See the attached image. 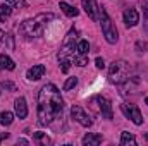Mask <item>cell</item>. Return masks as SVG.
<instances>
[{
    "label": "cell",
    "instance_id": "obj_26",
    "mask_svg": "<svg viewBox=\"0 0 148 146\" xmlns=\"http://www.w3.org/2000/svg\"><path fill=\"white\" fill-rule=\"evenodd\" d=\"M136 48H138V52H147L148 43L147 41H136Z\"/></svg>",
    "mask_w": 148,
    "mask_h": 146
},
{
    "label": "cell",
    "instance_id": "obj_22",
    "mask_svg": "<svg viewBox=\"0 0 148 146\" xmlns=\"http://www.w3.org/2000/svg\"><path fill=\"white\" fill-rule=\"evenodd\" d=\"M76 84H77V77H69L66 83H64V91H71L73 88H76Z\"/></svg>",
    "mask_w": 148,
    "mask_h": 146
},
{
    "label": "cell",
    "instance_id": "obj_5",
    "mask_svg": "<svg viewBox=\"0 0 148 146\" xmlns=\"http://www.w3.org/2000/svg\"><path fill=\"white\" fill-rule=\"evenodd\" d=\"M98 19H100V24H102V33H103V36H105V40H107V43L115 45V43H117V40H119V33H117L115 24L112 23L110 16L107 14V10H105L103 7L100 9Z\"/></svg>",
    "mask_w": 148,
    "mask_h": 146
},
{
    "label": "cell",
    "instance_id": "obj_12",
    "mask_svg": "<svg viewBox=\"0 0 148 146\" xmlns=\"http://www.w3.org/2000/svg\"><path fill=\"white\" fill-rule=\"evenodd\" d=\"M43 74H45V65H43V64H38V65H33V67L26 72V77H28L29 81H38V79L43 77Z\"/></svg>",
    "mask_w": 148,
    "mask_h": 146
},
{
    "label": "cell",
    "instance_id": "obj_21",
    "mask_svg": "<svg viewBox=\"0 0 148 146\" xmlns=\"http://www.w3.org/2000/svg\"><path fill=\"white\" fill-rule=\"evenodd\" d=\"M7 3L10 7H16V9H26L28 7V2L26 0H7Z\"/></svg>",
    "mask_w": 148,
    "mask_h": 146
},
{
    "label": "cell",
    "instance_id": "obj_19",
    "mask_svg": "<svg viewBox=\"0 0 148 146\" xmlns=\"http://www.w3.org/2000/svg\"><path fill=\"white\" fill-rule=\"evenodd\" d=\"M10 14H12V7H10L9 3L0 5V23H2V21H5Z\"/></svg>",
    "mask_w": 148,
    "mask_h": 146
},
{
    "label": "cell",
    "instance_id": "obj_15",
    "mask_svg": "<svg viewBox=\"0 0 148 146\" xmlns=\"http://www.w3.org/2000/svg\"><path fill=\"white\" fill-rule=\"evenodd\" d=\"M121 145L122 146H136V138H134V134L124 131V132L121 134Z\"/></svg>",
    "mask_w": 148,
    "mask_h": 146
},
{
    "label": "cell",
    "instance_id": "obj_14",
    "mask_svg": "<svg viewBox=\"0 0 148 146\" xmlns=\"http://www.w3.org/2000/svg\"><path fill=\"white\" fill-rule=\"evenodd\" d=\"M14 71L16 69V64H14V60L10 59V57H7L5 53L3 55H0V71Z\"/></svg>",
    "mask_w": 148,
    "mask_h": 146
},
{
    "label": "cell",
    "instance_id": "obj_3",
    "mask_svg": "<svg viewBox=\"0 0 148 146\" xmlns=\"http://www.w3.org/2000/svg\"><path fill=\"white\" fill-rule=\"evenodd\" d=\"M129 79V64L126 60H114L109 67V81L112 84H124Z\"/></svg>",
    "mask_w": 148,
    "mask_h": 146
},
{
    "label": "cell",
    "instance_id": "obj_16",
    "mask_svg": "<svg viewBox=\"0 0 148 146\" xmlns=\"http://www.w3.org/2000/svg\"><path fill=\"white\" fill-rule=\"evenodd\" d=\"M59 7L62 9V12H64L67 17H76V16L79 14V10H77L76 7H73V5H69L67 2H60V3H59Z\"/></svg>",
    "mask_w": 148,
    "mask_h": 146
},
{
    "label": "cell",
    "instance_id": "obj_4",
    "mask_svg": "<svg viewBox=\"0 0 148 146\" xmlns=\"http://www.w3.org/2000/svg\"><path fill=\"white\" fill-rule=\"evenodd\" d=\"M88 105H90V110H91V112H95L97 115H102V119H109V120H110L112 117H114L110 100L105 98V96H102V95L91 96L90 102H88Z\"/></svg>",
    "mask_w": 148,
    "mask_h": 146
},
{
    "label": "cell",
    "instance_id": "obj_13",
    "mask_svg": "<svg viewBox=\"0 0 148 146\" xmlns=\"http://www.w3.org/2000/svg\"><path fill=\"white\" fill-rule=\"evenodd\" d=\"M102 136L100 134H91V132H88L86 136H83V139H81V143L84 146H97L102 143Z\"/></svg>",
    "mask_w": 148,
    "mask_h": 146
},
{
    "label": "cell",
    "instance_id": "obj_31",
    "mask_svg": "<svg viewBox=\"0 0 148 146\" xmlns=\"http://www.w3.org/2000/svg\"><path fill=\"white\" fill-rule=\"evenodd\" d=\"M145 103H147V105H148V96H147V98H145Z\"/></svg>",
    "mask_w": 148,
    "mask_h": 146
},
{
    "label": "cell",
    "instance_id": "obj_2",
    "mask_svg": "<svg viewBox=\"0 0 148 146\" xmlns=\"http://www.w3.org/2000/svg\"><path fill=\"white\" fill-rule=\"evenodd\" d=\"M53 21V14L52 12H43V14H38L31 19H26L21 26H19V31L28 38H38L43 35V31L47 29V24Z\"/></svg>",
    "mask_w": 148,
    "mask_h": 146
},
{
    "label": "cell",
    "instance_id": "obj_20",
    "mask_svg": "<svg viewBox=\"0 0 148 146\" xmlns=\"http://www.w3.org/2000/svg\"><path fill=\"white\" fill-rule=\"evenodd\" d=\"M76 50H77V53H84V55H88V52H90V43H88L86 40H81V41H77Z\"/></svg>",
    "mask_w": 148,
    "mask_h": 146
},
{
    "label": "cell",
    "instance_id": "obj_18",
    "mask_svg": "<svg viewBox=\"0 0 148 146\" xmlns=\"http://www.w3.org/2000/svg\"><path fill=\"white\" fill-rule=\"evenodd\" d=\"M86 64H88V55H84V53H76L74 55V65L84 67Z\"/></svg>",
    "mask_w": 148,
    "mask_h": 146
},
{
    "label": "cell",
    "instance_id": "obj_6",
    "mask_svg": "<svg viewBox=\"0 0 148 146\" xmlns=\"http://www.w3.org/2000/svg\"><path fill=\"white\" fill-rule=\"evenodd\" d=\"M76 40H77V31L76 29H71L69 33H67V38H66V41H64V45H62V48L59 50V53H57V59H59V62L62 64V62H66V60H71L74 55H76Z\"/></svg>",
    "mask_w": 148,
    "mask_h": 146
},
{
    "label": "cell",
    "instance_id": "obj_10",
    "mask_svg": "<svg viewBox=\"0 0 148 146\" xmlns=\"http://www.w3.org/2000/svg\"><path fill=\"white\" fill-rule=\"evenodd\" d=\"M124 23L127 28H134L140 23V14L136 9H126L124 10Z\"/></svg>",
    "mask_w": 148,
    "mask_h": 146
},
{
    "label": "cell",
    "instance_id": "obj_29",
    "mask_svg": "<svg viewBox=\"0 0 148 146\" xmlns=\"http://www.w3.org/2000/svg\"><path fill=\"white\" fill-rule=\"evenodd\" d=\"M9 138V132H3V134H0V143L3 141V139H7Z\"/></svg>",
    "mask_w": 148,
    "mask_h": 146
},
{
    "label": "cell",
    "instance_id": "obj_27",
    "mask_svg": "<svg viewBox=\"0 0 148 146\" xmlns=\"http://www.w3.org/2000/svg\"><path fill=\"white\" fill-rule=\"evenodd\" d=\"M95 65H97V69H105V60L102 57H97L95 59Z\"/></svg>",
    "mask_w": 148,
    "mask_h": 146
},
{
    "label": "cell",
    "instance_id": "obj_25",
    "mask_svg": "<svg viewBox=\"0 0 148 146\" xmlns=\"http://www.w3.org/2000/svg\"><path fill=\"white\" fill-rule=\"evenodd\" d=\"M0 86H2L3 89H9V91H16V84H14V83H10V81H3Z\"/></svg>",
    "mask_w": 148,
    "mask_h": 146
},
{
    "label": "cell",
    "instance_id": "obj_23",
    "mask_svg": "<svg viewBox=\"0 0 148 146\" xmlns=\"http://www.w3.org/2000/svg\"><path fill=\"white\" fill-rule=\"evenodd\" d=\"M33 138H35L36 141H41V143H45V145H47V143H52V141H50V139H48V138L43 134V132H35V134H33Z\"/></svg>",
    "mask_w": 148,
    "mask_h": 146
},
{
    "label": "cell",
    "instance_id": "obj_1",
    "mask_svg": "<svg viewBox=\"0 0 148 146\" xmlns=\"http://www.w3.org/2000/svg\"><path fill=\"white\" fill-rule=\"evenodd\" d=\"M64 100L55 84H45L38 93V124L52 126L55 120L62 119Z\"/></svg>",
    "mask_w": 148,
    "mask_h": 146
},
{
    "label": "cell",
    "instance_id": "obj_28",
    "mask_svg": "<svg viewBox=\"0 0 148 146\" xmlns=\"http://www.w3.org/2000/svg\"><path fill=\"white\" fill-rule=\"evenodd\" d=\"M69 67H71V60H66V62H62V72H64V74L69 72Z\"/></svg>",
    "mask_w": 148,
    "mask_h": 146
},
{
    "label": "cell",
    "instance_id": "obj_7",
    "mask_svg": "<svg viewBox=\"0 0 148 146\" xmlns=\"http://www.w3.org/2000/svg\"><path fill=\"white\" fill-rule=\"evenodd\" d=\"M121 110H122V113H124L127 119H131L133 124H136V126H141V124H143V115H141L140 108H138L134 103H122V105H121Z\"/></svg>",
    "mask_w": 148,
    "mask_h": 146
},
{
    "label": "cell",
    "instance_id": "obj_11",
    "mask_svg": "<svg viewBox=\"0 0 148 146\" xmlns=\"http://www.w3.org/2000/svg\"><path fill=\"white\" fill-rule=\"evenodd\" d=\"M14 108H16V115H17L19 119H26V117H28V105H26V100H24L23 96L16 98Z\"/></svg>",
    "mask_w": 148,
    "mask_h": 146
},
{
    "label": "cell",
    "instance_id": "obj_24",
    "mask_svg": "<svg viewBox=\"0 0 148 146\" xmlns=\"http://www.w3.org/2000/svg\"><path fill=\"white\" fill-rule=\"evenodd\" d=\"M143 7V19H145V28L148 29V2H143L141 3Z\"/></svg>",
    "mask_w": 148,
    "mask_h": 146
},
{
    "label": "cell",
    "instance_id": "obj_8",
    "mask_svg": "<svg viewBox=\"0 0 148 146\" xmlns=\"http://www.w3.org/2000/svg\"><path fill=\"white\" fill-rule=\"evenodd\" d=\"M71 117H73L79 126H83V127H91V124H93V120L88 117V113L81 108L79 105H73V108H71Z\"/></svg>",
    "mask_w": 148,
    "mask_h": 146
},
{
    "label": "cell",
    "instance_id": "obj_30",
    "mask_svg": "<svg viewBox=\"0 0 148 146\" xmlns=\"http://www.w3.org/2000/svg\"><path fill=\"white\" fill-rule=\"evenodd\" d=\"M3 38H5V33H3V31H2V29H0V43H2V41H3Z\"/></svg>",
    "mask_w": 148,
    "mask_h": 146
},
{
    "label": "cell",
    "instance_id": "obj_17",
    "mask_svg": "<svg viewBox=\"0 0 148 146\" xmlns=\"http://www.w3.org/2000/svg\"><path fill=\"white\" fill-rule=\"evenodd\" d=\"M14 122V113L12 112H0V124L2 126H10Z\"/></svg>",
    "mask_w": 148,
    "mask_h": 146
},
{
    "label": "cell",
    "instance_id": "obj_9",
    "mask_svg": "<svg viewBox=\"0 0 148 146\" xmlns=\"http://www.w3.org/2000/svg\"><path fill=\"white\" fill-rule=\"evenodd\" d=\"M81 3H83L84 12L90 16V19L97 21L98 19V14H100V7L97 5V0H81Z\"/></svg>",
    "mask_w": 148,
    "mask_h": 146
}]
</instances>
